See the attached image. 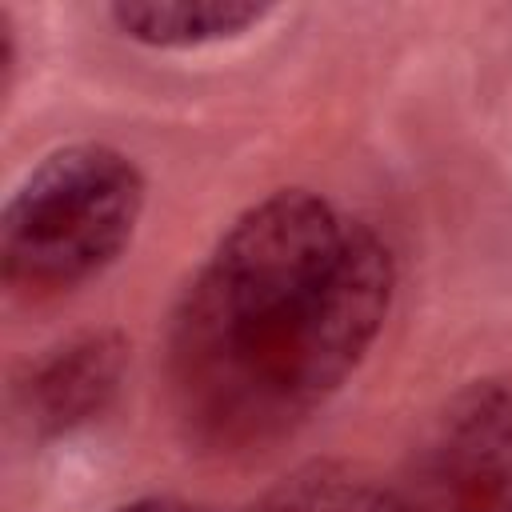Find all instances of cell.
I'll return each mask as SVG.
<instances>
[{"instance_id": "obj_1", "label": "cell", "mask_w": 512, "mask_h": 512, "mask_svg": "<svg viewBox=\"0 0 512 512\" xmlns=\"http://www.w3.org/2000/svg\"><path fill=\"white\" fill-rule=\"evenodd\" d=\"M396 292L384 236L308 188L244 208L168 324V396L188 440L252 452L308 424L376 344Z\"/></svg>"}, {"instance_id": "obj_2", "label": "cell", "mask_w": 512, "mask_h": 512, "mask_svg": "<svg viewBox=\"0 0 512 512\" xmlns=\"http://www.w3.org/2000/svg\"><path fill=\"white\" fill-rule=\"evenodd\" d=\"M148 184L140 164L96 140L48 152L0 216V272L20 296L72 292L108 272L132 244Z\"/></svg>"}, {"instance_id": "obj_3", "label": "cell", "mask_w": 512, "mask_h": 512, "mask_svg": "<svg viewBox=\"0 0 512 512\" xmlns=\"http://www.w3.org/2000/svg\"><path fill=\"white\" fill-rule=\"evenodd\" d=\"M404 512H512V380L464 384L420 432Z\"/></svg>"}, {"instance_id": "obj_4", "label": "cell", "mask_w": 512, "mask_h": 512, "mask_svg": "<svg viewBox=\"0 0 512 512\" xmlns=\"http://www.w3.org/2000/svg\"><path fill=\"white\" fill-rule=\"evenodd\" d=\"M120 372H124V348L116 336H80L56 348L24 388L28 424L44 436H64L72 428H84L112 404L120 388Z\"/></svg>"}, {"instance_id": "obj_5", "label": "cell", "mask_w": 512, "mask_h": 512, "mask_svg": "<svg viewBox=\"0 0 512 512\" xmlns=\"http://www.w3.org/2000/svg\"><path fill=\"white\" fill-rule=\"evenodd\" d=\"M120 36L144 48H204L236 40L272 16V4L252 0H160V4H112L108 8Z\"/></svg>"}, {"instance_id": "obj_6", "label": "cell", "mask_w": 512, "mask_h": 512, "mask_svg": "<svg viewBox=\"0 0 512 512\" xmlns=\"http://www.w3.org/2000/svg\"><path fill=\"white\" fill-rule=\"evenodd\" d=\"M252 512H404L400 492L348 464H308L284 476Z\"/></svg>"}, {"instance_id": "obj_7", "label": "cell", "mask_w": 512, "mask_h": 512, "mask_svg": "<svg viewBox=\"0 0 512 512\" xmlns=\"http://www.w3.org/2000/svg\"><path fill=\"white\" fill-rule=\"evenodd\" d=\"M112 512H208V508L176 500V496H144V500H132L124 508H112Z\"/></svg>"}]
</instances>
